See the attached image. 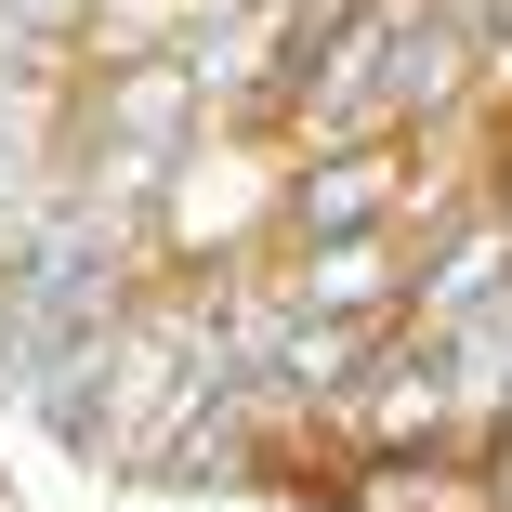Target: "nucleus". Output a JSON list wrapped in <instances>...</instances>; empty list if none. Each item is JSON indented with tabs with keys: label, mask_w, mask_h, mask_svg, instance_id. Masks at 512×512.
Segmentation results:
<instances>
[{
	"label": "nucleus",
	"mask_w": 512,
	"mask_h": 512,
	"mask_svg": "<svg viewBox=\"0 0 512 512\" xmlns=\"http://www.w3.org/2000/svg\"><path fill=\"white\" fill-rule=\"evenodd\" d=\"M394 197V145H368V158H342V171H316V197H302V224H368Z\"/></svg>",
	"instance_id": "f257e3e1"
}]
</instances>
